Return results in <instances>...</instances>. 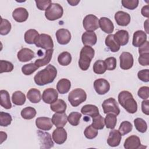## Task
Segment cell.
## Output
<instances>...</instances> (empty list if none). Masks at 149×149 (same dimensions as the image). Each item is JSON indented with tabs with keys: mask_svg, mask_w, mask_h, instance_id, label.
<instances>
[{
	"mask_svg": "<svg viewBox=\"0 0 149 149\" xmlns=\"http://www.w3.org/2000/svg\"><path fill=\"white\" fill-rule=\"evenodd\" d=\"M130 16L123 11H118L115 14V20L118 25L126 26L130 22Z\"/></svg>",
	"mask_w": 149,
	"mask_h": 149,
	"instance_id": "obj_18",
	"label": "cell"
},
{
	"mask_svg": "<svg viewBox=\"0 0 149 149\" xmlns=\"http://www.w3.org/2000/svg\"><path fill=\"white\" fill-rule=\"evenodd\" d=\"M57 75V70L52 65H48L44 69L39 71L34 77V80L38 86H44L51 83Z\"/></svg>",
	"mask_w": 149,
	"mask_h": 149,
	"instance_id": "obj_1",
	"label": "cell"
},
{
	"mask_svg": "<svg viewBox=\"0 0 149 149\" xmlns=\"http://www.w3.org/2000/svg\"><path fill=\"white\" fill-rule=\"evenodd\" d=\"M93 71L95 73L101 74L104 73L107 70V66L104 61L97 60L93 65Z\"/></svg>",
	"mask_w": 149,
	"mask_h": 149,
	"instance_id": "obj_38",
	"label": "cell"
},
{
	"mask_svg": "<svg viewBox=\"0 0 149 149\" xmlns=\"http://www.w3.org/2000/svg\"><path fill=\"white\" fill-rule=\"evenodd\" d=\"M11 27H12L11 24L9 22V21L1 17V26H0V34L2 36L8 34L10 31Z\"/></svg>",
	"mask_w": 149,
	"mask_h": 149,
	"instance_id": "obj_40",
	"label": "cell"
},
{
	"mask_svg": "<svg viewBox=\"0 0 149 149\" xmlns=\"http://www.w3.org/2000/svg\"><path fill=\"white\" fill-rule=\"evenodd\" d=\"M38 69V67L35 65V63H30L23 65L22 68V72L25 75H30L33 73L36 70Z\"/></svg>",
	"mask_w": 149,
	"mask_h": 149,
	"instance_id": "obj_45",
	"label": "cell"
},
{
	"mask_svg": "<svg viewBox=\"0 0 149 149\" xmlns=\"http://www.w3.org/2000/svg\"><path fill=\"white\" fill-rule=\"evenodd\" d=\"M71 87V83L70 80L67 79H62L58 81L56 84V89L58 91L62 94L67 93Z\"/></svg>",
	"mask_w": 149,
	"mask_h": 149,
	"instance_id": "obj_28",
	"label": "cell"
},
{
	"mask_svg": "<svg viewBox=\"0 0 149 149\" xmlns=\"http://www.w3.org/2000/svg\"><path fill=\"white\" fill-rule=\"evenodd\" d=\"M147 41V34L142 30L135 31L133 36L132 44L135 47H140Z\"/></svg>",
	"mask_w": 149,
	"mask_h": 149,
	"instance_id": "obj_20",
	"label": "cell"
},
{
	"mask_svg": "<svg viewBox=\"0 0 149 149\" xmlns=\"http://www.w3.org/2000/svg\"><path fill=\"white\" fill-rule=\"evenodd\" d=\"M34 44L36 47L48 50L53 49L54 42L51 37L47 34H41L36 38Z\"/></svg>",
	"mask_w": 149,
	"mask_h": 149,
	"instance_id": "obj_6",
	"label": "cell"
},
{
	"mask_svg": "<svg viewBox=\"0 0 149 149\" xmlns=\"http://www.w3.org/2000/svg\"><path fill=\"white\" fill-rule=\"evenodd\" d=\"M72 61V56L68 52H61L58 56V62L62 66H68Z\"/></svg>",
	"mask_w": 149,
	"mask_h": 149,
	"instance_id": "obj_36",
	"label": "cell"
},
{
	"mask_svg": "<svg viewBox=\"0 0 149 149\" xmlns=\"http://www.w3.org/2000/svg\"><path fill=\"white\" fill-rule=\"evenodd\" d=\"M87 98V94L85 91L81 88H75L68 95V101L72 106L76 107L82 102H84Z\"/></svg>",
	"mask_w": 149,
	"mask_h": 149,
	"instance_id": "obj_4",
	"label": "cell"
},
{
	"mask_svg": "<svg viewBox=\"0 0 149 149\" xmlns=\"http://www.w3.org/2000/svg\"><path fill=\"white\" fill-rule=\"evenodd\" d=\"M53 51H54L53 49L46 50L44 58H41V59H37L34 62L35 65L36 66H37L38 68L47 65L50 62V61L52 58Z\"/></svg>",
	"mask_w": 149,
	"mask_h": 149,
	"instance_id": "obj_32",
	"label": "cell"
},
{
	"mask_svg": "<svg viewBox=\"0 0 149 149\" xmlns=\"http://www.w3.org/2000/svg\"><path fill=\"white\" fill-rule=\"evenodd\" d=\"M118 101L120 105L130 113H134L137 111V104L132 94L128 91H122L118 95Z\"/></svg>",
	"mask_w": 149,
	"mask_h": 149,
	"instance_id": "obj_2",
	"label": "cell"
},
{
	"mask_svg": "<svg viewBox=\"0 0 149 149\" xmlns=\"http://www.w3.org/2000/svg\"><path fill=\"white\" fill-rule=\"evenodd\" d=\"M52 122L57 127H63L67 123L68 116L65 112H55L52 115Z\"/></svg>",
	"mask_w": 149,
	"mask_h": 149,
	"instance_id": "obj_19",
	"label": "cell"
},
{
	"mask_svg": "<svg viewBox=\"0 0 149 149\" xmlns=\"http://www.w3.org/2000/svg\"><path fill=\"white\" fill-rule=\"evenodd\" d=\"M91 126L97 130L102 129L105 126L104 118L100 114L93 118V122Z\"/></svg>",
	"mask_w": 149,
	"mask_h": 149,
	"instance_id": "obj_42",
	"label": "cell"
},
{
	"mask_svg": "<svg viewBox=\"0 0 149 149\" xmlns=\"http://www.w3.org/2000/svg\"><path fill=\"white\" fill-rule=\"evenodd\" d=\"M83 26L87 31H94L99 28V20L94 15H88L83 20Z\"/></svg>",
	"mask_w": 149,
	"mask_h": 149,
	"instance_id": "obj_8",
	"label": "cell"
},
{
	"mask_svg": "<svg viewBox=\"0 0 149 149\" xmlns=\"http://www.w3.org/2000/svg\"><path fill=\"white\" fill-rule=\"evenodd\" d=\"M36 110L31 107H28L23 108L20 113L23 119L27 120H30L34 118L36 115Z\"/></svg>",
	"mask_w": 149,
	"mask_h": 149,
	"instance_id": "obj_37",
	"label": "cell"
},
{
	"mask_svg": "<svg viewBox=\"0 0 149 149\" xmlns=\"http://www.w3.org/2000/svg\"><path fill=\"white\" fill-rule=\"evenodd\" d=\"M99 26L104 32L107 34L112 33L114 30V26L112 21L105 17H102L100 19Z\"/></svg>",
	"mask_w": 149,
	"mask_h": 149,
	"instance_id": "obj_24",
	"label": "cell"
},
{
	"mask_svg": "<svg viewBox=\"0 0 149 149\" xmlns=\"http://www.w3.org/2000/svg\"><path fill=\"white\" fill-rule=\"evenodd\" d=\"M63 13V9L62 6L57 3H52L45 10V16L48 20L54 21L62 17Z\"/></svg>",
	"mask_w": 149,
	"mask_h": 149,
	"instance_id": "obj_5",
	"label": "cell"
},
{
	"mask_svg": "<svg viewBox=\"0 0 149 149\" xmlns=\"http://www.w3.org/2000/svg\"><path fill=\"white\" fill-rule=\"evenodd\" d=\"M39 35L38 32L36 30L29 29L27 30L24 34V41L27 44H33Z\"/></svg>",
	"mask_w": 149,
	"mask_h": 149,
	"instance_id": "obj_33",
	"label": "cell"
},
{
	"mask_svg": "<svg viewBox=\"0 0 149 149\" xmlns=\"http://www.w3.org/2000/svg\"><path fill=\"white\" fill-rule=\"evenodd\" d=\"M66 104L62 99H58L55 102H53L50 105L51 109L55 112H65L66 109Z\"/></svg>",
	"mask_w": 149,
	"mask_h": 149,
	"instance_id": "obj_31",
	"label": "cell"
},
{
	"mask_svg": "<svg viewBox=\"0 0 149 149\" xmlns=\"http://www.w3.org/2000/svg\"><path fill=\"white\" fill-rule=\"evenodd\" d=\"M81 40L84 45L93 46L97 42V35L94 31H86L82 34Z\"/></svg>",
	"mask_w": 149,
	"mask_h": 149,
	"instance_id": "obj_23",
	"label": "cell"
},
{
	"mask_svg": "<svg viewBox=\"0 0 149 149\" xmlns=\"http://www.w3.org/2000/svg\"><path fill=\"white\" fill-rule=\"evenodd\" d=\"M133 125L129 121H123L119 127V132L120 133L122 136H124L132 130Z\"/></svg>",
	"mask_w": 149,
	"mask_h": 149,
	"instance_id": "obj_43",
	"label": "cell"
},
{
	"mask_svg": "<svg viewBox=\"0 0 149 149\" xmlns=\"http://www.w3.org/2000/svg\"><path fill=\"white\" fill-rule=\"evenodd\" d=\"M17 56L20 62H26L30 61L34 57V53L29 48H23L17 52Z\"/></svg>",
	"mask_w": 149,
	"mask_h": 149,
	"instance_id": "obj_22",
	"label": "cell"
},
{
	"mask_svg": "<svg viewBox=\"0 0 149 149\" xmlns=\"http://www.w3.org/2000/svg\"><path fill=\"white\" fill-rule=\"evenodd\" d=\"M139 63L142 66L149 65V53L140 54L138 58Z\"/></svg>",
	"mask_w": 149,
	"mask_h": 149,
	"instance_id": "obj_53",
	"label": "cell"
},
{
	"mask_svg": "<svg viewBox=\"0 0 149 149\" xmlns=\"http://www.w3.org/2000/svg\"><path fill=\"white\" fill-rule=\"evenodd\" d=\"M120 68L123 70L130 69L133 65V55L128 52H123L120 56Z\"/></svg>",
	"mask_w": 149,
	"mask_h": 149,
	"instance_id": "obj_10",
	"label": "cell"
},
{
	"mask_svg": "<svg viewBox=\"0 0 149 149\" xmlns=\"http://www.w3.org/2000/svg\"><path fill=\"white\" fill-rule=\"evenodd\" d=\"M122 134L118 130L113 129L109 132L107 139V143L111 147L118 146L120 143Z\"/></svg>",
	"mask_w": 149,
	"mask_h": 149,
	"instance_id": "obj_17",
	"label": "cell"
},
{
	"mask_svg": "<svg viewBox=\"0 0 149 149\" xmlns=\"http://www.w3.org/2000/svg\"><path fill=\"white\" fill-rule=\"evenodd\" d=\"M13 69V65L9 61L1 60L0 61V73L10 72Z\"/></svg>",
	"mask_w": 149,
	"mask_h": 149,
	"instance_id": "obj_47",
	"label": "cell"
},
{
	"mask_svg": "<svg viewBox=\"0 0 149 149\" xmlns=\"http://www.w3.org/2000/svg\"><path fill=\"white\" fill-rule=\"evenodd\" d=\"M37 134L40 141V148H50L54 146V143L49 133L41 130H38Z\"/></svg>",
	"mask_w": 149,
	"mask_h": 149,
	"instance_id": "obj_11",
	"label": "cell"
},
{
	"mask_svg": "<svg viewBox=\"0 0 149 149\" xmlns=\"http://www.w3.org/2000/svg\"><path fill=\"white\" fill-rule=\"evenodd\" d=\"M102 107L104 113L105 114L112 113L116 115H118L120 113V109L118 104L113 98L111 97L104 100L102 104Z\"/></svg>",
	"mask_w": 149,
	"mask_h": 149,
	"instance_id": "obj_7",
	"label": "cell"
},
{
	"mask_svg": "<svg viewBox=\"0 0 149 149\" xmlns=\"http://www.w3.org/2000/svg\"><path fill=\"white\" fill-rule=\"evenodd\" d=\"M139 55L149 53V42L146 41L144 44H143L141 46H140L139 48Z\"/></svg>",
	"mask_w": 149,
	"mask_h": 149,
	"instance_id": "obj_55",
	"label": "cell"
},
{
	"mask_svg": "<svg viewBox=\"0 0 149 149\" xmlns=\"http://www.w3.org/2000/svg\"><path fill=\"white\" fill-rule=\"evenodd\" d=\"M36 125L37 128L44 131L49 130L53 126L52 119L48 117H39L36 120Z\"/></svg>",
	"mask_w": 149,
	"mask_h": 149,
	"instance_id": "obj_15",
	"label": "cell"
},
{
	"mask_svg": "<svg viewBox=\"0 0 149 149\" xmlns=\"http://www.w3.org/2000/svg\"><path fill=\"white\" fill-rule=\"evenodd\" d=\"M81 117V114L80 113L77 112H72L68 115V121L71 125L76 126L79 124Z\"/></svg>",
	"mask_w": 149,
	"mask_h": 149,
	"instance_id": "obj_41",
	"label": "cell"
},
{
	"mask_svg": "<svg viewBox=\"0 0 149 149\" xmlns=\"http://www.w3.org/2000/svg\"><path fill=\"white\" fill-rule=\"evenodd\" d=\"M113 35L115 40L120 45L123 46L128 43L129 40V34L126 30H118Z\"/></svg>",
	"mask_w": 149,
	"mask_h": 149,
	"instance_id": "obj_25",
	"label": "cell"
},
{
	"mask_svg": "<svg viewBox=\"0 0 149 149\" xmlns=\"http://www.w3.org/2000/svg\"><path fill=\"white\" fill-rule=\"evenodd\" d=\"M139 2L138 0H122V5L126 9L133 10L138 6Z\"/></svg>",
	"mask_w": 149,
	"mask_h": 149,
	"instance_id": "obj_48",
	"label": "cell"
},
{
	"mask_svg": "<svg viewBox=\"0 0 149 149\" xmlns=\"http://www.w3.org/2000/svg\"><path fill=\"white\" fill-rule=\"evenodd\" d=\"M28 100L32 103H38L41 100V95L40 90L37 88H31L27 93Z\"/></svg>",
	"mask_w": 149,
	"mask_h": 149,
	"instance_id": "obj_29",
	"label": "cell"
},
{
	"mask_svg": "<svg viewBox=\"0 0 149 149\" xmlns=\"http://www.w3.org/2000/svg\"><path fill=\"white\" fill-rule=\"evenodd\" d=\"M141 13L143 16H144L147 18H148V17H149V6H148V5L144 6L141 8Z\"/></svg>",
	"mask_w": 149,
	"mask_h": 149,
	"instance_id": "obj_56",
	"label": "cell"
},
{
	"mask_svg": "<svg viewBox=\"0 0 149 149\" xmlns=\"http://www.w3.org/2000/svg\"><path fill=\"white\" fill-rule=\"evenodd\" d=\"M56 37L58 42L61 45L68 44L71 40V34L66 29H60L56 32Z\"/></svg>",
	"mask_w": 149,
	"mask_h": 149,
	"instance_id": "obj_13",
	"label": "cell"
},
{
	"mask_svg": "<svg viewBox=\"0 0 149 149\" xmlns=\"http://www.w3.org/2000/svg\"><path fill=\"white\" fill-rule=\"evenodd\" d=\"M1 96V105L5 109H9L12 107V104L10 101V95L9 93L5 90H1L0 91Z\"/></svg>",
	"mask_w": 149,
	"mask_h": 149,
	"instance_id": "obj_30",
	"label": "cell"
},
{
	"mask_svg": "<svg viewBox=\"0 0 149 149\" xmlns=\"http://www.w3.org/2000/svg\"><path fill=\"white\" fill-rule=\"evenodd\" d=\"M94 54V49L90 46L85 45L81 48L80 52L79 66L82 70H87L89 68Z\"/></svg>",
	"mask_w": 149,
	"mask_h": 149,
	"instance_id": "obj_3",
	"label": "cell"
},
{
	"mask_svg": "<svg viewBox=\"0 0 149 149\" xmlns=\"http://www.w3.org/2000/svg\"><path fill=\"white\" fill-rule=\"evenodd\" d=\"M105 45L112 52H118L120 49V45L116 42L113 34L108 35L105 40Z\"/></svg>",
	"mask_w": 149,
	"mask_h": 149,
	"instance_id": "obj_27",
	"label": "cell"
},
{
	"mask_svg": "<svg viewBox=\"0 0 149 149\" xmlns=\"http://www.w3.org/2000/svg\"><path fill=\"white\" fill-rule=\"evenodd\" d=\"M149 87L147 86H143L140 87L137 92L138 96L141 99L148 100L149 97Z\"/></svg>",
	"mask_w": 149,
	"mask_h": 149,
	"instance_id": "obj_51",
	"label": "cell"
},
{
	"mask_svg": "<svg viewBox=\"0 0 149 149\" xmlns=\"http://www.w3.org/2000/svg\"><path fill=\"white\" fill-rule=\"evenodd\" d=\"M52 139L57 144H62L67 139V132L63 127H58L52 133Z\"/></svg>",
	"mask_w": 149,
	"mask_h": 149,
	"instance_id": "obj_14",
	"label": "cell"
},
{
	"mask_svg": "<svg viewBox=\"0 0 149 149\" xmlns=\"http://www.w3.org/2000/svg\"><path fill=\"white\" fill-rule=\"evenodd\" d=\"M148 20L147 19L146 20V22H144V28L146 29V33H148Z\"/></svg>",
	"mask_w": 149,
	"mask_h": 149,
	"instance_id": "obj_59",
	"label": "cell"
},
{
	"mask_svg": "<svg viewBox=\"0 0 149 149\" xmlns=\"http://www.w3.org/2000/svg\"><path fill=\"white\" fill-rule=\"evenodd\" d=\"M134 124L137 130L140 133H145L147 129L146 122L140 118H136L134 120Z\"/></svg>",
	"mask_w": 149,
	"mask_h": 149,
	"instance_id": "obj_39",
	"label": "cell"
},
{
	"mask_svg": "<svg viewBox=\"0 0 149 149\" xmlns=\"http://www.w3.org/2000/svg\"><path fill=\"white\" fill-rule=\"evenodd\" d=\"M149 100H144L141 102V110L143 113L148 115H149Z\"/></svg>",
	"mask_w": 149,
	"mask_h": 149,
	"instance_id": "obj_54",
	"label": "cell"
},
{
	"mask_svg": "<svg viewBox=\"0 0 149 149\" xmlns=\"http://www.w3.org/2000/svg\"><path fill=\"white\" fill-rule=\"evenodd\" d=\"M81 112L84 115H88L91 118H94L99 115V109L98 107L94 105L87 104L81 108Z\"/></svg>",
	"mask_w": 149,
	"mask_h": 149,
	"instance_id": "obj_26",
	"label": "cell"
},
{
	"mask_svg": "<svg viewBox=\"0 0 149 149\" xmlns=\"http://www.w3.org/2000/svg\"><path fill=\"white\" fill-rule=\"evenodd\" d=\"M116 116L117 115L112 113H107V115L104 119L105 125L107 128L111 129H113L115 128L117 122Z\"/></svg>",
	"mask_w": 149,
	"mask_h": 149,
	"instance_id": "obj_35",
	"label": "cell"
},
{
	"mask_svg": "<svg viewBox=\"0 0 149 149\" xmlns=\"http://www.w3.org/2000/svg\"><path fill=\"white\" fill-rule=\"evenodd\" d=\"M84 134L87 139H93L98 135V130L94 128L91 125L85 129Z\"/></svg>",
	"mask_w": 149,
	"mask_h": 149,
	"instance_id": "obj_46",
	"label": "cell"
},
{
	"mask_svg": "<svg viewBox=\"0 0 149 149\" xmlns=\"http://www.w3.org/2000/svg\"><path fill=\"white\" fill-rule=\"evenodd\" d=\"M12 101L16 105H23L26 102V96L22 91H16L12 94Z\"/></svg>",
	"mask_w": 149,
	"mask_h": 149,
	"instance_id": "obj_34",
	"label": "cell"
},
{
	"mask_svg": "<svg viewBox=\"0 0 149 149\" xmlns=\"http://www.w3.org/2000/svg\"><path fill=\"white\" fill-rule=\"evenodd\" d=\"M94 88L98 94L104 95L109 91L110 84L107 80L100 78L94 81Z\"/></svg>",
	"mask_w": 149,
	"mask_h": 149,
	"instance_id": "obj_9",
	"label": "cell"
},
{
	"mask_svg": "<svg viewBox=\"0 0 149 149\" xmlns=\"http://www.w3.org/2000/svg\"><path fill=\"white\" fill-rule=\"evenodd\" d=\"M0 133H1V136H0L1 141H0V144H1L3 143V141H5L6 140V139H7V134L5 132H2V131H1Z\"/></svg>",
	"mask_w": 149,
	"mask_h": 149,
	"instance_id": "obj_57",
	"label": "cell"
},
{
	"mask_svg": "<svg viewBox=\"0 0 149 149\" xmlns=\"http://www.w3.org/2000/svg\"><path fill=\"white\" fill-rule=\"evenodd\" d=\"M12 120L11 115L6 112H0V125L1 126H8L10 125Z\"/></svg>",
	"mask_w": 149,
	"mask_h": 149,
	"instance_id": "obj_44",
	"label": "cell"
},
{
	"mask_svg": "<svg viewBox=\"0 0 149 149\" xmlns=\"http://www.w3.org/2000/svg\"><path fill=\"white\" fill-rule=\"evenodd\" d=\"M35 2L36 3V6L39 10H46L52 3L51 1L50 0H36Z\"/></svg>",
	"mask_w": 149,
	"mask_h": 149,
	"instance_id": "obj_49",
	"label": "cell"
},
{
	"mask_svg": "<svg viewBox=\"0 0 149 149\" xmlns=\"http://www.w3.org/2000/svg\"><path fill=\"white\" fill-rule=\"evenodd\" d=\"M12 17L17 22L22 23L26 21L28 19L29 12L24 8H17L12 12Z\"/></svg>",
	"mask_w": 149,
	"mask_h": 149,
	"instance_id": "obj_16",
	"label": "cell"
},
{
	"mask_svg": "<svg viewBox=\"0 0 149 149\" xmlns=\"http://www.w3.org/2000/svg\"><path fill=\"white\" fill-rule=\"evenodd\" d=\"M58 93L57 91L53 88H48L45 89L42 93V99L43 101L48 104H51L58 100Z\"/></svg>",
	"mask_w": 149,
	"mask_h": 149,
	"instance_id": "obj_12",
	"label": "cell"
},
{
	"mask_svg": "<svg viewBox=\"0 0 149 149\" xmlns=\"http://www.w3.org/2000/svg\"><path fill=\"white\" fill-rule=\"evenodd\" d=\"M104 62L107 66V70H113L116 67V59L114 57L107 58Z\"/></svg>",
	"mask_w": 149,
	"mask_h": 149,
	"instance_id": "obj_50",
	"label": "cell"
},
{
	"mask_svg": "<svg viewBox=\"0 0 149 149\" xmlns=\"http://www.w3.org/2000/svg\"><path fill=\"white\" fill-rule=\"evenodd\" d=\"M123 146L126 149H137L141 146L140 139L137 136H130L125 140Z\"/></svg>",
	"mask_w": 149,
	"mask_h": 149,
	"instance_id": "obj_21",
	"label": "cell"
},
{
	"mask_svg": "<svg viewBox=\"0 0 149 149\" xmlns=\"http://www.w3.org/2000/svg\"><path fill=\"white\" fill-rule=\"evenodd\" d=\"M138 78L144 82L149 81V70L148 69L139 71L137 73Z\"/></svg>",
	"mask_w": 149,
	"mask_h": 149,
	"instance_id": "obj_52",
	"label": "cell"
},
{
	"mask_svg": "<svg viewBox=\"0 0 149 149\" xmlns=\"http://www.w3.org/2000/svg\"><path fill=\"white\" fill-rule=\"evenodd\" d=\"M67 2L71 6H76L80 2V0H78V1H76V0H70V1H69L68 0V1H67Z\"/></svg>",
	"mask_w": 149,
	"mask_h": 149,
	"instance_id": "obj_58",
	"label": "cell"
}]
</instances>
